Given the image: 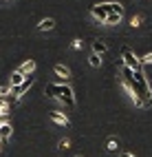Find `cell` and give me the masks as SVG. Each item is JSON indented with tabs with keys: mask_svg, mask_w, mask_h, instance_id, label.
Returning a JSON list of instances; mask_svg holds the SVG:
<instances>
[{
	"mask_svg": "<svg viewBox=\"0 0 152 157\" xmlns=\"http://www.w3.org/2000/svg\"><path fill=\"white\" fill-rule=\"evenodd\" d=\"M51 122H55V124H60V126H71V120L66 117L64 113H60V111H51Z\"/></svg>",
	"mask_w": 152,
	"mask_h": 157,
	"instance_id": "cell-6",
	"label": "cell"
},
{
	"mask_svg": "<svg viewBox=\"0 0 152 157\" xmlns=\"http://www.w3.org/2000/svg\"><path fill=\"white\" fill-rule=\"evenodd\" d=\"M18 71L22 73V75H33V71H35V60H27Z\"/></svg>",
	"mask_w": 152,
	"mask_h": 157,
	"instance_id": "cell-11",
	"label": "cell"
},
{
	"mask_svg": "<svg viewBox=\"0 0 152 157\" xmlns=\"http://www.w3.org/2000/svg\"><path fill=\"white\" fill-rule=\"evenodd\" d=\"M141 22H143V16H132V18H130V27H132V29L141 27Z\"/></svg>",
	"mask_w": 152,
	"mask_h": 157,
	"instance_id": "cell-17",
	"label": "cell"
},
{
	"mask_svg": "<svg viewBox=\"0 0 152 157\" xmlns=\"http://www.w3.org/2000/svg\"><path fill=\"white\" fill-rule=\"evenodd\" d=\"M139 62H141V67H148V64H152V53H146L143 58H139Z\"/></svg>",
	"mask_w": 152,
	"mask_h": 157,
	"instance_id": "cell-18",
	"label": "cell"
},
{
	"mask_svg": "<svg viewBox=\"0 0 152 157\" xmlns=\"http://www.w3.org/2000/svg\"><path fill=\"white\" fill-rule=\"evenodd\" d=\"M121 58H124V67H128L130 71H135L137 67H141L139 58H137V56H135L128 47H121Z\"/></svg>",
	"mask_w": 152,
	"mask_h": 157,
	"instance_id": "cell-2",
	"label": "cell"
},
{
	"mask_svg": "<svg viewBox=\"0 0 152 157\" xmlns=\"http://www.w3.org/2000/svg\"><path fill=\"white\" fill-rule=\"evenodd\" d=\"M68 146H71V142H68V140H62V142H60V148H62V151H66Z\"/></svg>",
	"mask_w": 152,
	"mask_h": 157,
	"instance_id": "cell-21",
	"label": "cell"
},
{
	"mask_svg": "<svg viewBox=\"0 0 152 157\" xmlns=\"http://www.w3.org/2000/svg\"><path fill=\"white\" fill-rule=\"evenodd\" d=\"M121 18H124V16H117V13H108V16H106V22H104V25H119V22H121Z\"/></svg>",
	"mask_w": 152,
	"mask_h": 157,
	"instance_id": "cell-14",
	"label": "cell"
},
{
	"mask_svg": "<svg viewBox=\"0 0 152 157\" xmlns=\"http://www.w3.org/2000/svg\"><path fill=\"white\" fill-rule=\"evenodd\" d=\"M108 51V44L104 42V40H95L93 42V53H97V56H104Z\"/></svg>",
	"mask_w": 152,
	"mask_h": 157,
	"instance_id": "cell-12",
	"label": "cell"
},
{
	"mask_svg": "<svg viewBox=\"0 0 152 157\" xmlns=\"http://www.w3.org/2000/svg\"><path fill=\"white\" fill-rule=\"evenodd\" d=\"M44 93H46V98H57V93H60V82H49L46 84V89H44Z\"/></svg>",
	"mask_w": 152,
	"mask_h": 157,
	"instance_id": "cell-10",
	"label": "cell"
},
{
	"mask_svg": "<svg viewBox=\"0 0 152 157\" xmlns=\"http://www.w3.org/2000/svg\"><path fill=\"white\" fill-rule=\"evenodd\" d=\"M71 47H73L75 51H79V49H84V42H82V40H79V38H75L73 42H71Z\"/></svg>",
	"mask_w": 152,
	"mask_h": 157,
	"instance_id": "cell-19",
	"label": "cell"
},
{
	"mask_svg": "<svg viewBox=\"0 0 152 157\" xmlns=\"http://www.w3.org/2000/svg\"><path fill=\"white\" fill-rule=\"evenodd\" d=\"M33 82H35V78H33V75H27V78H24L22 82H20V84H18L16 89H11V95H13L16 100H20V98H22L29 89L33 86Z\"/></svg>",
	"mask_w": 152,
	"mask_h": 157,
	"instance_id": "cell-3",
	"label": "cell"
},
{
	"mask_svg": "<svg viewBox=\"0 0 152 157\" xmlns=\"http://www.w3.org/2000/svg\"><path fill=\"white\" fill-rule=\"evenodd\" d=\"M88 62H90V67H93V69H99V67H101V56H97V53H90Z\"/></svg>",
	"mask_w": 152,
	"mask_h": 157,
	"instance_id": "cell-15",
	"label": "cell"
},
{
	"mask_svg": "<svg viewBox=\"0 0 152 157\" xmlns=\"http://www.w3.org/2000/svg\"><path fill=\"white\" fill-rule=\"evenodd\" d=\"M11 122H0V142H5V140H11Z\"/></svg>",
	"mask_w": 152,
	"mask_h": 157,
	"instance_id": "cell-7",
	"label": "cell"
},
{
	"mask_svg": "<svg viewBox=\"0 0 152 157\" xmlns=\"http://www.w3.org/2000/svg\"><path fill=\"white\" fill-rule=\"evenodd\" d=\"M11 95V86H0V98H7Z\"/></svg>",
	"mask_w": 152,
	"mask_h": 157,
	"instance_id": "cell-20",
	"label": "cell"
},
{
	"mask_svg": "<svg viewBox=\"0 0 152 157\" xmlns=\"http://www.w3.org/2000/svg\"><path fill=\"white\" fill-rule=\"evenodd\" d=\"M55 29V20L53 18H42L38 22V31H53Z\"/></svg>",
	"mask_w": 152,
	"mask_h": 157,
	"instance_id": "cell-9",
	"label": "cell"
},
{
	"mask_svg": "<svg viewBox=\"0 0 152 157\" xmlns=\"http://www.w3.org/2000/svg\"><path fill=\"white\" fill-rule=\"evenodd\" d=\"M101 7L106 9V13H117V16H124V7H121L119 2H104Z\"/></svg>",
	"mask_w": 152,
	"mask_h": 157,
	"instance_id": "cell-8",
	"label": "cell"
},
{
	"mask_svg": "<svg viewBox=\"0 0 152 157\" xmlns=\"http://www.w3.org/2000/svg\"><path fill=\"white\" fill-rule=\"evenodd\" d=\"M117 146H119L117 137H108V142H106V151H110V153H115V151H117Z\"/></svg>",
	"mask_w": 152,
	"mask_h": 157,
	"instance_id": "cell-16",
	"label": "cell"
},
{
	"mask_svg": "<svg viewBox=\"0 0 152 157\" xmlns=\"http://www.w3.org/2000/svg\"><path fill=\"white\" fill-rule=\"evenodd\" d=\"M90 16H93V18L97 20V22H101V25H104L108 13H106V9L101 7V5H93V7H90Z\"/></svg>",
	"mask_w": 152,
	"mask_h": 157,
	"instance_id": "cell-5",
	"label": "cell"
},
{
	"mask_svg": "<svg viewBox=\"0 0 152 157\" xmlns=\"http://www.w3.org/2000/svg\"><path fill=\"white\" fill-rule=\"evenodd\" d=\"M121 157H135L132 153H121Z\"/></svg>",
	"mask_w": 152,
	"mask_h": 157,
	"instance_id": "cell-22",
	"label": "cell"
},
{
	"mask_svg": "<svg viewBox=\"0 0 152 157\" xmlns=\"http://www.w3.org/2000/svg\"><path fill=\"white\" fill-rule=\"evenodd\" d=\"M55 100H60L64 104V106H68V109H73L75 106V93H73V89H71L68 84H60V93H57V98Z\"/></svg>",
	"mask_w": 152,
	"mask_h": 157,
	"instance_id": "cell-1",
	"label": "cell"
},
{
	"mask_svg": "<svg viewBox=\"0 0 152 157\" xmlns=\"http://www.w3.org/2000/svg\"><path fill=\"white\" fill-rule=\"evenodd\" d=\"M77 157H79V155H77Z\"/></svg>",
	"mask_w": 152,
	"mask_h": 157,
	"instance_id": "cell-24",
	"label": "cell"
},
{
	"mask_svg": "<svg viewBox=\"0 0 152 157\" xmlns=\"http://www.w3.org/2000/svg\"><path fill=\"white\" fill-rule=\"evenodd\" d=\"M53 73H55V82H60V84H66V82L71 80V69L64 67V64H55Z\"/></svg>",
	"mask_w": 152,
	"mask_h": 157,
	"instance_id": "cell-4",
	"label": "cell"
},
{
	"mask_svg": "<svg viewBox=\"0 0 152 157\" xmlns=\"http://www.w3.org/2000/svg\"><path fill=\"white\" fill-rule=\"evenodd\" d=\"M27 75H22V73H20V71H13L11 73V78H9V86H11V89H16L18 84H20V82H22Z\"/></svg>",
	"mask_w": 152,
	"mask_h": 157,
	"instance_id": "cell-13",
	"label": "cell"
},
{
	"mask_svg": "<svg viewBox=\"0 0 152 157\" xmlns=\"http://www.w3.org/2000/svg\"><path fill=\"white\" fill-rule=\"evenodd\" d=\"M0 153H2V142H0Z\"/></svg>",
	"mask_w": 152,
	"mask_h": 157,
	"instance_id": "cell-23",
	"label": "cell"
}]
</instances>
